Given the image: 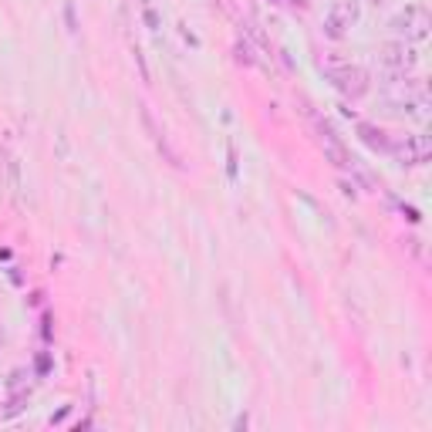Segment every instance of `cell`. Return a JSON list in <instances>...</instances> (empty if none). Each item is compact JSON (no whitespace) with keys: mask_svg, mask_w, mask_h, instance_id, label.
Wrapping results in <instances>:
<instances>
[{"mask_svg":"<svg viewBox=\"0 0 432 432\" xmlns=\"http://www.w3.org/2000/svg\"><path fill=\"white\" fill-rule=\"evenodd\" d=\"M358 17H361V4L358 0H331L328 17H324V34L331 41H341L358 24Z\"/></svg>","mask_w":432,"mask_h":432,"instance_id":"3957f363","label":"cell"},{"mask_svg":"<svg viewBox=\"0 0 432 432\" xmlns=\"http://www.w3.org/2000/svg\"><path fill=\"white\" fill-rule=\"evenodd\" d=\"M132 54H136V64H139V71H142V81H149V68H145V54H142L139 47H136Z\"/></svg>","mask_w":432,"mask_h":432,"instance_id":"30bf717a","label":"cell"},{"mask_svg":"<svg viewBox=\"0 0 432 432\" xmlns=\"http://www.w3.org/2000/svg\"><path fill=\"white\" fill-rule=\"evenodd\" d=\"M236 61H240V64H253V61H257V58H253V47H250L247 41H240V44H236Z\"/></svg>","mask_w":432,"mask_h":432,"instance_id":"ba28073f","label":"cell"},{"mask_svg":"<svg viewBox=\"0 0 432 432\" xmlns=\"http://www.w3.org/2000/svg\"><path fill=\"white\" fill-rule=\"evenodd\" d=\"M402 213L409 216V220H412V223H419V213H416V210H412V206H402Z\"/></svg>","mask_w":432,"mask_h":432,"instance_id":"7c38bea8","label":"cell"},{"mask_svg":"<svg viewBox=\"0 0 432 432\" xmlns=\"http://www.w3.org/2000/svg\"><path fill=\"white\" fill-rule=\"evenodd\" d=\"M388 152H395L402 166H426L432 155V139L422 132H412V136H402L399 142H392Z\"/></svg>","mask_w":432,"mask_h":432,"instance_id":"5b68a950","label":"cell"},{"mask_svg":"<svg viewBox=\"0 0 432 432\" xmlns=\"http://www.w3.org/2000/svg\"><path fill=\"white\" fill-rule=\"evenodd\" d=\"M142 17H145V24H149L152 31H155V28H159V14H155V11H152V4H145V7H142Z\"/></svg>","mask_w":432,"mask_h":432,"instance_id":"9c48e42d","label":"cell"},{"mask_svg":"<svg viewBox=\"0 0 432 432\" xmlns=\"http://www.w3.org/2000/svg\"><path fill=\"white\" fill-rule=\"evenodd\" d=\"M429 28H432V14L426 4H405V11L392 17V31L405 37L409 44H416V41H426L429 37Z\"/></svg>","mask_w":432,"mask_h":432,"instance_id":"7a4b0ae2","label":"cell"},{"mask_svg":"<svg viewBox=\"0 0 432 432\" xmlns=\"http://www.w3.org/2000/svg\"><path fill=\"white\" fill-rule=\"evenodd\" d=\"M321 71L335 85V92H341L344 98H361L371 88L368 71L361 64H352V61H344V58H338V54H324Z\"/></svg>","mask_w":432,"mask_h":432,"instance_id":"6da1fadb","label":"cell"},{"mask_svg":"<svg viewBox=\"0 0 432 432\" xmlns=\"http://www.w3.org/2000/svg\"><path fill=\"white\" fill-rule=\"evenodd\" d=\"M318 149H321L324 162H331L335 169H341V172L355 169V155H352V149L335 136V128H331V125H318Z\"/></svg>","mask_w":432,"mask_h":432,"instance_id":"277c9868","label":"cell"},{"mask_svg":"<svg viewBox=\"0 0 432 432\" xmlns=\"http://www.w3.org/2000/svg\"><path fill=\"white\" fill-rule=\"evenodd\" d=\"M375 4H382V0H375Z\"/></svg>","mask_w":432,"mask_h":432,"instance_id":"4fadbf2b","label":"cell"},{"mask_svg":"<svg viewBox=\"0 0 432 432\" xmlns=\"http://www.w3.org/2000/svg\"><path fill=\"white\" fill-rule=\"evenodd\" d=\"M378 61L385 64L388 71L405 75V71H412L419 64V54L409 41H385V44H378Z\"/></svg>","mask_w":432,"mask_h":432,"instance_id":"8992f818","label":"cell"},{"mask_svg":"<svg viewBox=\"0 0 432 432\" xmlns=\"http://www.w3.org/2000/svg\"><path fill=\"white\" fill-rule=\"evenodd\" d=\"M358 139L365 142L371 152H388V145H392L385 132H382L378 125H371V122H358Z\"/></svg>","mask_w":432,"mask_h":432,"instance_id":"52a82bcc","label":"cell"},{"mask_svg":"<svg viewBox=\"0 0 432 432\" xmlns=\"http://www.w3.org/2000/svg\"><path fill=\"white\" fill-rule=\"evenodd\" d=\"M64 17H68V31L75 34V31H78V24H75V11H71V4L64 7Z\"/></svg>","mask_w":432,"mask_h":432,"instance_id":"8fae6325","label":"cell"}]
</instances>
